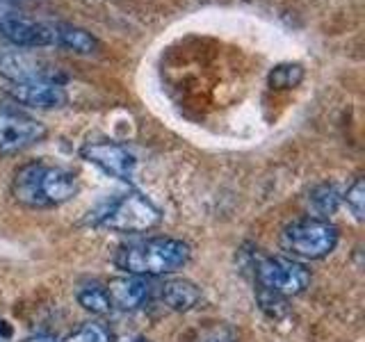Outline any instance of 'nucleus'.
Listing matches in <instances>:
<instances>
[{"label":"nucleus","instance_id":"4be33fe9","mask_svg":"<svg viewBox=\"0 0 365 342\" xmlns=\"http://www.w3.org/2000/svg\"><path fill=\"white\" fill-rule=\"evenodd\" d=\"M137 342H148V340H146V338H140V340H137Z\"/></svg>","mask_w":365,"mask_h":342},{"label":"nucleus","instance_id":"aec40b11","mask_svg":"<svg viewBox=\"0 0 365 342\" xmlns=\"http://www.w3.org/2000/svg\"><path fill=\"white\" fill-rule=\"evenodd\" d=\"M9 338H11V328H9V324L5 322V319H0V342H5Z\"/></svg>","mask_w":365,"mask_h":342},{"label":"nucleus","instance_id":"423d86ee","mask_svg":"<svg viewBox=\"0 0 365 342\" xmlns=\"http://www.w3.org/2000/svg\"><path fill=\"white\" fill-rule=\"evenodd\" d=\"M46 137V125L28 112L11 105H0V153H19L39 144Z\"/></svg>","mask_w":365,"mask_h":342},{"label":"nucleus","instance_id":"39448f33","mask_svg":"<svg viewBox=\"0 0 365 342\" xmlns=\"http://www.w3.org/2000/svg\"><path fill=\"white\" fill-rule=\"evenodd\" d=\"M256 281L260 290L279 296L302 294L311 285V271L299 260L283 256H260L256 260Z\"/></svg>","mask_w":365,"mask_h":342},{"label":"nucleus","instance_id":"ddd939ff","mask_svg":"<svg viewBox=\"0 0 365 342\" xmlns=\"http://www.w3.org/2000/svg\"><path fill=\"white\" fill-rule=\"evenodd\" d=\"M340 203H342V194L336 182H322V185H317L311 192V197H308V210L313 212L311 217L329 219L331 214L338 212Z\"/></svg>","mask_w":365,"mask_h":342},{"label":"nucleus","instance_id":"2eb2a0df","mask_svg":"<svg viewBox=\"0 0 365 342\" xmlns=\"http://www.w3.org/2000/svg\"><path fill=\"white\" fill-rule=\"evenodd\" d=\"M187 342H237L235 331L224 322H208L199 326Z\"/></svg>","mask_w":365,"mask_h":342},{"label":"nucleus","instance_id":"0eeeda50","mask_svg":"<svg viewBox=\"0 0 365 342\" xmlns=\"http://www.w3.org/2000/svg\"><path fill=\"white\" fill-rule=\"evenodd\" d=\"M80 153H83L87 162L96 165L98 169L106 171V174L119 178L123 182H133L137 160L123 144L108 142V140L87 142L83 148H80Z\"/></svg>","mask_w":365,"mask_h":342},{"label":"nucleus","instance_id":"dca6fc26","mask_svg":"<svg viewBox=\"0 0 365 342\" xmlns=\"http://www.w3.org/2000/svg\"><path fill=\"white\" fill-rule=\"evenodd\" d=\"M304 78V68L299 64H281L269 73V85L277 89H290L299 85Z\"/></svg>","mask_w":365,"mask_h":342},{"label":"nucleus","instance_id":"1a4fd4ad","mask_svg":"<svg viewBox=\"0 0 365 342\" xmlns=\"http://www.w3.org/2000/svg\"><path fill=\"white\" fill-rule=\"evenodd\" d=\"M5 91L16 103H21V105L39 108V110L62 108L66 103V91L60 78H41V80H30V83L5 85Z\"/></svg>","mask_w":365,"mask_h":342},{"label":"nucleus","instance_id":"f8f14e48","mask_svg":"<svg viewBox=\"0 0 365 342\" xmlns=\"http://www.w3.org/2000/svg\"><path fill=\"white\" fill-rule=\"evenodd\" d=\"M158 296L169 311L187 313L201 301V290L185 279H174V281H167L163 288L158 290Z\"/></svg>","mask_w":365,"mask_h":342},{"label":"nucleus","instance_id":"6e6552de","mask_svg":"<svg viewBox=\"0 0 365 342\" xmlns=\"http://www.w3.org/2000/svg\"><path fill=\"white\" fill-rule=\"evenodd\" d=\"M0 78L5 80V85L14 83H30V80L41 78H60V73L53 71L51 66L39 62L37 57H32L23 48L16 46H0Z\"/></svg>","mask_w":365,"mask_h":342},{"label":"nucleus","instance_id":"4468645a","mask_svg":"<svg viewBox=\"0 0 365 342\" xmlns=\"http://www.w3.org/2000/svg\"><path fill=\"white\" fill-rule=\"evenodd\" d=\"M78 304L85 308V311L94 313V315H106L112 311V304H110V296L106 292V285H98V283H85L80 285L78 290Z\"/></svg>","mask_w":365,"mask_h":342},{"label":"nucleus","instance_id":"7ed1b4c3","mask_svg":"<svg viewBox=\"0 0 365 342\" xmlns=\"http://www.w3.org/2000/svg\"><path fill=\"white\" fill-rule=\"evenodd\" d=\"M340 239L338 228L329 219L304 217L288 224L281 233V244L288 254L306 260H319L336 249Z\"/></svg>","mask_w":365,"mask_h":342},{"label":"nucleus","instance_id":"f3484780","mask_svg":"<svg viewBox=\"0 0 365 342\" xmlns=\"http://www.w3.org/2000/svg\"><path fill=\"white\" fill-rule=\"evenodd\" d=\"M64 342H112L110 331L98 322H87L76 328Z\"/></svg>","mask_w":365,"mask_h":342},{"label":"nucleus","instance_id":"20e7f679","mask_svg":"<svg viewBox=\"0 0 365 342\" xmlns=\"http://www.w3.org/2000/svg\"><path fill=\"white\" fill-rule=\"evenodd\" d=\"M163 219L155 205L137 192H128L103 210L98 224L117 233H146Z\"/></svg>","mask_w":365,"mask_h":342},{"label":"nucleus","instance_id":"6ab92c4d","mask_svg":"<svg viewBox=\"0 0 365 342\" xmlns=\"http://www.w3.org/2000/svg\"><path fill=\"white\" fill-rule=\"evenodd\" d=\"M21 11L9 3V0H0V30H3L11 19H16Z\"/></svg>","mask_w":365,"mask_h":342},{"label":"nucleus","instance_id":"f03ea898","mask_svg":"<svg viewBox=\"0 0 365 342\" xmlns=\"http://www.w3.org/2000/svg\"><path fill=\"white\" fill-rule=\"evenodd\" d=\"M192 256L190 244L176 237H146L117 249L112 262L135 276H163L187 265Z\"/></svg>","mask_w":365,"mask_h":342},{"label":"nucleus","instance_id":"9d476101","mask_svg":"<svg viewBox=\"0 0 365 342\" xmlns=\"http://www.w3.org/2000/svg\"><path fill=\"white\" fill-rule=\"evenodd\" d=\"M106 292L110 296L112 308L117 311H140L153 296V285L148 283L146 276H135V274H125V276L112 279L106 285Z\"/></svg>","mask_w":365,"mask_h":342},{"label":"nucleus","instance_id":"a211bd4d","mask_svg":"<svg viewBox=\"0 0 365 342\" xmlns=\"http://www.w3.org/2000/svg\"><path fill=\"white\" fill-rule=\"evenodd\" d=\"M342 201L347 203V208H349V212L354 214V219L361 222V219H363V212H365V185H363V180H361V178L345 192V197H342Z\"/></svg>","mask_w":365,"mask_h":342},{"label":"nucleus","instance_id":"f257e3e1","mask_svg":"<svg viewBox=\"0 0 365 342\" xmlns=\"http://www.w3.org/2000/svg\"><path fill=\"white\" fill-rule=\"evenodd\" d=\"M78 194L73 171L51 162L23 165L11 180V197L26 208H55Z\"/></svg>","mask_w":365,"mask_h":342},{"label":"nucleus","instance_id":"9b49d317","mask_svg":"<svg viewBox=\"0 0 365 342\" xmlns=\"http://www.w3.org/2000/svg\"><path fill=\"white\" fill-rule=\"evenodd\" d=\"M48 30H51V46H55V48H66L80 55H89L96 48V39L87 30L71 26V23L48 21Z\"/></svg>","mask_w":365,"mask_h":342},{"label":"nucleus","instance_id":"412c9836","mask_svg":"<svg viewBox=\"0 0 365 342\" xmlns=\"http://www.w3.org/2000/svg\"><path fill=\"white\" fill-rule=\"evenodd\" d=\"M26 342H57V340H53L51 336H37V338H30Z\"/></svg>","mask_w":365,"mask_h":342}]
</instances>
